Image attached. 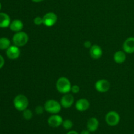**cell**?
Returning <instances> with one entry per match:
<instances>
[{"mask_svg":"<svg viewBox=\"0 0 134 134\" xmlns=\"http://www.w3.org/2000/svg\"><path fill=\"white\" fill-rule=\"evenodd\" d=\"M63 119L60 115H53L48 119V124L52 128H58L62 124Z\"/></svg>","mask_w":134,"mask_h":134,"instance_id":"11","label":"cell"},{"mask_svg":"<svg viewBox=\"0 0 134 134\" xmlns=\"http://www.w3.org/2000/svg\"><path fill=\"white\" fill-rule=\"evenodd\" d=\"M90 54L92 58L97 60L102 57L103 51L102 48L98 44H94L90 48Z\"/></svg>","mask_w":134,"mask_h":134,"instance_id":"13","label":"cell"},{"mask_svg":"<svg viewBox=\"0 0 134 134\" xmlns=\"http://www.w3.org/2000/svg\"><path fill=\"white\" fill-rule=\"evenodd\" d=\"M84 46H85V48H90L92 45V43L90 41H86L84 43Z\"/></svg>","mask_w":134,"mask_h":134,"instance_id":"24","label":"cell"},{"mask_svg":"<svg viewBox=\"0 0 134 134\" xmlns=\"http://www.w3.org/2000/svg\"><path fill=\"white\" fill-rule=\"evenodd\" d=\"M10 24V18L7 14L5 13H0V27L5 28Z\"/></svg>","mask_w":134,"mask_h":134,"instance_id":"15","label":"cell"},{"mask_svg":"<svg viewBox=\"0 0 134 134\" xmlns=\"http://www.w3.org/2000/svg\"><path fill=\"white\" fill-rule=\"evenodd\" d=\"M133 134H134V133H133Z\"/></svg>","mask_w":134,"mask_h":134,"instance_id":"30","label":"cell"},{"mask_svg":"<svg viewBox=\"0 0 134 134\" xmlns=\"http://www.w3.org/2000/svg\"><path fill=\"white\" fill-rule=\"evenodd\" d=\"M44 111H45L44 107H43V106H41V105L37 106L36 108H35V112H36V113L38 114V115L43 114Z\"/></svg>","mask_w":134,"mask_h":134,"instance_id":"22","label":"cell"},{"mask_svg":"<svg viewBox=\"0 0 134 134\" xmlns=\"http://www.w3.org/2000/svg\"><path fill=\"white\" fill-rule=\"evenodd\" d=\"M23 23L21 20L18 19L14 20L13 22H10V29L13 31H15V32H18V31H21V30L23 28Z\"/></svg>","mask_w":134,"mask_h":134,"instance_id":"17","label":"cell"},{"mask_svg":"<svg viewBox=\"0 0 134 134\" xmlns=\"http://www.w3.org/2000/svg\"><path fill=\"white\" fill-rule=\"evenodd\" d=\"M120 115L115 111H110L106 115L105 121L110 126H115L120 122Z\"/></svg>","mask_w":134,"mask_h":134,"instance_id":"5","label":"cell"},{"mask_svg":"<svg viewBox=\"0 0 134 134\" xmlns=\"http://www.w3.org/2000/svg\"><path fill=\"white\" fill-rule=\"evenodd\" d=\"M28 35L24 31H18L14 35L13 37V42L14 45L17 47H23L28 42Z\"/></svg>","mask_w":134,"mask_h":134,"instance_id":"3","label":"cell"},{"mask_svg":"<svg viewBox=\"0 0 134 134\" xmlns=\"http://www.w3.org/2000/svg\"><path fill=\"white\" fill-rule=\"evenodd\" d=\"M44 107L47 112L52 114H57L61 111L62 105L57 101L50 99L45 102Z\"/></svg>","mask_w":134,"mask_h":134,"instance_id":"4","label":"cell"},{"mask_svg":"<svg viewBox=\"0 0 134 134\" xmlns=\"http://www.w3.org/2000/svg\"><path fill=\"white\" fill-rule=\"evenodd\" d=\"M71 86L69 80L64 77L59 78L56 84V87L58 91L64 94L69 93L71 91Z\"/></svg>","mask_w":134,"mask_h":134,"instance_id":"1","label":"cell"},{"mask_svg":"<svg viewBox=\"0 0 134 134\" xmlns=\"http://www.w3.org/2000/svg\"><path fill=\"white\" fill-rule=\"evenodd\" d=\"M13 103L16 109L19 111H24L27 109L29 102L27 97L22 94H20L14 98Z\"/></svg>","mask_w":134,"mask_h":134,"instance_id":"2","label":"cell"},{"mask_svg":"<svg viewBox=\"0 0 134 134\" xmlns=\"http://www.w3.org/2000/svg\"><path fill=\"white\" fill-rule=\"evenodd\" d=\"M4 64H5V60H4L3 57L0 55V69L3 67Z\"/></svg>","mask_w":134,"mask_h":134,"instance_id":"25","label":"cell"},{"mask_svg":"<svg viewBox=\"0 0 134 134\" xmlns=\"http://www.w3.org/2000/svg\"><path fill=\"white\" fill-rule=\"evenodd\" d=\"M123 51L128 54L134 53V37H130L126 39L122 45Z\"/></svg>","mask_w":134,"mask_h":134,"instance_id":"10","label":"cell"},{"mask_svg":"<svg viewBox=\"0 0 134 134\" xmlns=\"http://www.w3.org/2000/svg\"><path fill=\"white\" fill-rule=\"evenodd\" d=\"M32 1L35 3H39V2H41V1H44V0H31Z\"/></svg>","mask_w":134,"mask_h":134,"instance_id":"28","label":"cell"},{"mask_svg":"<svg viewBox=\"0 0 134 134\" xmlns=\"http://www.w3.org/2000/svg\"><path fill=\"white\" fill-rule=\"evenodd\" d=\"M126 60V55L124 51H119L114 54V60L117 64H122Z\"/></svg>","mask_w":134,"mask_h":134,"instance_id":"16","label":"cell"},{"mask_svg":"<svg viewBox=\"0 0 134 134\" xmlns=\"http://www.w3.org/2000/svg\"><path fill=\"white\" fill-rule=\"evenodd\" d=\"M95 87L97 91L99 92L104 93L109 90L110 83L107 80L101 79L96 82Z\"/></svg>","mask_w":134,"mask_h":134,"instance_id":"7","label":"cell"},{"mask_svg":"<svg viewBox=\"0 0 134 134\" xmlns=\"http://www.w3.org/2000/svg\"><path fill=\"white\" fill-rule=\"evenodd\" d=\"M43 24L47 27H52L56 23L58 20L57 15L54 13L50 12L44 14L43 17Z\"/></svg>","mask_w":134,"mask_h":134,"instance_id":"6","label":"cell"},{"mask_svg":"<svg viewBox=\"0 0 134 134\" xmlns=\"http://www.w3.org/2000/svg\"><path fill=\"white\" fill-rule=\"evenodd\" d=\"M73 103H74V98H73V95L68 94V93L64 94V96L60 100V104H61L62 107H64V108H69L71 107Z\"/></svg>","mask_w":134,"mask_h":134,"instance_id":"9","label":"cell"},{"mask_svg":"<svg viewBox=\"0 0 134 134\" xmlns=\"http://www.w3.org/2000/svg\"><path fill=\"white\" fill-rule=\"evenodd\" d=\"M67 134H79V133H78V132H77L76 131L71 130V131H69V132H68Z\"/></svg>","mask_w":134,"mask_h":134,"instance_id":"27","label":"cell"},{"mask_svg":"<svg viewBox=\"0 0 134 134\" xmlns=\"http://www.w3.org/2000/svg\"><path fill=\"white\" fill-rule=\"evenodd\" d=\"M87 129L90 132H94L98 130L99 127V121L95 117H92L87 122Z\"/></svg>","mask_w":134,"mask_h":134,"instance_id":"14","label":"cell"},{"mask_svg":"<svg viewBox=\"0 0 134 134\" xmlns=\"http://www.w3.org/2000/svg\"><path fill=\"white\" fill-rule=\"evenodd\" d=\"M62 126L65 130H70L73 128V123L71 120L67 119V120H63Z\"/></svg>","mask_w":134,"mask_h":134,"instance_id":"19","label":"cell"},{"mask_svg":"<svg viewBox=\"0 0 134 134\" xmlns=\"http://www.w3.org/2000/svg\"><path fill=\"white\" fill-rule=\"evenodd\" d=\"M34 22L35 25H37V26H40L42 24H43V18H41V17L40 16L35 17L34 20Z\"/></svg>","mask_w":134,"mask_h":134,"instance_id":"21","label":"cell"},{"mask_svg":"<svg viewBox=\"0 0 134 134\" xmlns=\"http://www.w3.org/2000/svg\"><path fill=\"white\" fill-rule=\"evenodd\" d=\"M0 9H1V3H0Z\"/></svg>","mask_w":134,"mask_h":134,"instance_id":"29","label":"cell"},{"mask_svg":"<svg viewBox=\"0 0 134 134\" xmlns=\"http://www.w3.org/2000/svg\"><path fill=\"white\" fill-rule=\"evenodd\" d=\"M90 131H88V130H82L80 134H90Z\"/></svg>","mask_w":134,"mask_h":134,"instance_id":"26","label":"cell"},{"mask_svg":"<svg viewBox=\"0 0 134 134\" xmlns=\"http://www.w3.org/2000/svg\"><path fill=\"white\" fill-rule=\"evenodd\" d=\"M75 107L77 111L83 112V111H86L89 109V107H90V102L86 99L82 98V99H79L76 102Z\"/></svg>","mask_w":134,"mask_h":134,"instance_id":"12","label":"cell"},{"mask_svg":"<svg viewBox=\"0 0 134 134\" xmlns=\"http://www.w3.org/2000/svg\"><path fill=\"white\" fill-rule=\"evenodd\" d=\"M79 90H80V88H79V86L78 85H73V86H71V91L73 93H74V94H77V93H78L79 92Z\"/></svg>","mask_w":134,"mask_h":134,"instance_id":"23","label":"cell"},{"mask_svg":"<svg viewBox=\"0 0 134 134\" xmlns=\"http://www.w3.org/2000/svg\"><path fill=\"white\" fill-rule=\"evenodd\" d=\"M22 116H23L24 119L25 120H29L30 119H32L33 117V113L30 111V109H25L24 111H23V114H22Z\"/></svg>","mask_w":134,"mask_h":134,"instance_id":"20","label":"cell"},{"mask_svg":"<svg viewBox=\"0 0 134 134\" xmlns=\"http://www.w3.org/2000/svg\"><path fill=\"white\" fill-rule=\"evenodd\" d=\"M6 54L9 59L11 60H15L19 57L20 54V51L18 47L16 45L10 46L7 49Z\"/></svg>","mask_w":134,"mask_h":134,"instance_id":"8","label":"cell"},{"mask_svg":"<svg viewBox=\"0 0 134 134\" xmlns=\"http://www.w3.org/2000/svg\"><path fill=\"white\" fill-rule=\"evenodd\" d=\"M10 46V41L5 37L0 38V50H7Z\"/></svg>","mask_w":134,"mask_h":134,"instance_id":"18","label":"cell"}]
</instances>
